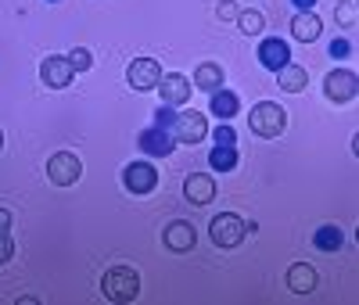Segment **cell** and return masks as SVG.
I'll return each instance as SVG.
<instances>
[{
    "mask_svg": "<svg viewBox=\"0 0 359 305\" xmlns=\"http://www.w3.org/2000/svg\"><path fill=\"white\" fill-rule=\"evenodd\" d=\"M248 126L255 137H266V140H273L287 130V111L277 104V101H259L248 115Z\"/></svg>",
    "mask_w": 359,
    "mask_h": 305,
    "instance_id": "cell-1",
    "label": "cell"
},
{
    "mask_svg": "<svg viewBox=\"0 0 359 305\" xmlns=\"http://www.w3.org/2000/svg\"><path fill=\"white\" fill-rule=\"evenodd\" d=\"M101 294L108 301H133L140 294V277H137V269L130 266H115L108 269L104 277H101Z\"/></svg>",
    "mask_w": 359,
    "mask_h": 305,
    "instance_id": "cell-2",
    "label": "cell"
},
{
    "mask_svg": "<svg viewBox=\"0 0 359 305\" xmlns=\"http://www.w3.org/2000/svg\"><path fill=\"white\" fill-rule=\"evenodd\" d=\"M208 233H212V240L219 244V248H237V244L245 240L248 226L241 216H233V212H223V216L212 219V226H208Z\"/></svg>",
    "mask_w": 359,
    "mask_h": 305,
    "instance_id": "cell-3",
    "label": "cell"
},
{
    "mask_svg": "<svg viewBox=\"0 0 359 305\" xmlns=\"http://www.w3.org/2000/svg\"><path fill=\"white\" fill-rule=\"evenodd\" d=\"M162 79V65L155 57H137L130 61V69H126V83L137 90V94H144V90H155Z\"/></svg>",
    "mask_w": 359,
    "mask_h": 305,
    "instance_id": "cell-4",
    "label": "cell"
},
{
    "mask_svg": "<svg viewBox=\"0 0 359 305\" xmlns=\"http://www.w3.org/2000/svg\"><path fill=\"white\" fill-rule=\"evenodd\" d=\"M72 76H76L72 61L62 57V54H50V57L40 61V79H43V86H50V90H65V86L72 83Z\"/></svg>",
    "mask_w": 359,
    "mask_h": 305,
    "instance_id": "cell-5",
    "label": "cell"
},
{
    "mask_svg": "<svg viewBox=\"0 0 359 305\" xmlns=\"http://www.w3.org/2000/svg\"><path fill=\"white\" fill-rule=\"evenodd\" d=\"M208 137V118L201 111H184V115H176L172 122V140L180 144H198Z\"/></svg>",
    "mask_w": 359,
    "mask_h": 305,
    "instance_id": "cell-6",
    "label": "cell"
},
{
    "mask_svg": "<svg viewBox=\"0 0 359 305\" xmlns=\"http://www.w3.org/2000/svg\"><path fill=\"white\" fill-rule=\"evenodd\" d=\"M123 183H126L130 194H151L158 187V172H155L151 162H130L123 169Z\"/></svg>",
    "mask_w": 359,
    "mask_h": 305,
    "instance_id": "cell-7",
    "label": "cell"
},
{
    "mask_svg": "<svg viewBox=\"0 0 359 305\" xmlns=\"http://www.w3.org/2000/svg\"><path fill=\"white\" fill-rule=\"evenodd\" d=\"M47 176L54 187H72V183L83 176V162L76 155H69V151H62V155H54L47 162Z\"/></svg>",
    "mask_w": 359,
    "mask_h": 305,
    "instance_id": "cell-8",
    "label": "cell"
},
{
    "mask_svg": "<svg viewBox=\"0 0 359 305\" xmlns=\"http://www.w3.org/2000/svg\"><path fill=\"white\" fill-rule=\"evenodd\" d=\"M137 144H140V151L144 155H151V158H165V155H172V133L169 130H162V126H147V130H140V137H137Z\"/></svg>",
    "mask_w": 359,
    "mask_h": 305,
    "instance_id": "cell-9",
    "label": "cell"
},
{
    "mask_svg": "<svg viewBox=\"0 0 359 305\" xmlns=\"http://www.w3.org/2000/svg\"><path fill=\"white\" fill-rule=\"evenodd\" d=\"M323 90H327V97H331V101L345 104V101H352V97H355L359 79H355V72H348V69H338V72H331V76L323 79Z\"/></svg>",
    "mask_w": 359,
    "mask_h": 305,
    "instance_id": "cell-10",
    "label": "cell"
},
{
    "mask_svg": "<svg viewBox=\"0 0 359 305\" xmlns=\"http://www.w3.org/2000/svg\"><path fill=\"white\" fill-rule=\"evenodd\" d=\"M158 97H162V104H169V108H176V104H184L187 97H191V79L187 76H180V72H169V76H162L158 79Z\"/></svg>",
    "mask_w": 359,
    "mask_h": 305,
    "instance_id": "cell-11",
    "label": "cell"
},
{
    "mask_svg": "<svg viewBox=\"0 0 359 305\" xmlns=\"http://www.w3.org/2000/svg\"><path fill=\"white\" fill-rule=\"evenodd\" d=\"M259 61H262V69L277 72V69H284L291 61V50H287V43L280 36H269V40L259 43Z\"/></svg>",
    "mask_w": 359,
    "mask_h": 305,
    "instance_id": "cell-12",
    "label": "cell"
},
{
    "mask_svg": "<svg viewBox=\"0 0 359 305\" xmlns=\"http://www.w3.org/2000/svg\"><path fill=\"white\" fill-rule=\"evenodd\" d=\"M184 198H187L191 205H208V201L216 198V179H212V176H205V172L187 176V183H184Z\"/></svg>",
    "mask_w": 359,
    "mask_h": 305,
    "instance_id": "cell-13",
    "label": "cell"
},
{
    "mask_svg": "<svg viewBox=\"0 0 359 305\" xmlns=\"http://www.w3.org/2000/svg\"><path fill=\"white\" fill-rule=\"evenodd\" d=\"M194 240H198V233H194V226L187 219H176V223L165 226V248L169 252H191Z\"/></svg>",
    "mask_w": 359,
    "mask_h": 305,
    "instance_id": "cell-14",
    "label": "cell"
},
{
    "mask_svg": "<svg viewBox=\"0 0 359 305\" xmlns=\"http://www.w3.org/2000/svg\"><path fill=\"white\" fill-rule=\"evenodd\" d=\"M287 291L294 294H313L316 291V269L309 262H294L287 269Z\"/></svg>",
    "mask_w": 359,
    "mask_h": 305,
    "instance_id": "cell-15",
    "label": "cell"
},
{
    "mask_svg": "<svg viewBox=\"0 0 359 305\" xmlns=\"http://www.w3.org/2000/svg\"><path fill=\"white\" fill-rule=\"evenodd\" d=\"M320 15L316 11H298L294 18H291V36L294 40H302V43H313V40H320Z\"/></svg>",
    "mask_w": 359,
    "mask_h": 305,
    "instance_id": "cell-16",
    "label": "cell"
},
{
    "mask_svg": "<svg viewBox=\"0 0 359 305\" xmlns=\"http://www.w3.org/2000/svg\"><path fill=\"white\" fill-rule=\"evenodd\" d=\"M277 83H280V90H287V94H302L306 83H309V72L302 65H294V61H287L284 69H277Z\"/></svg>",
    "mask_w": 359,
    "mask_h": 305,
    "instance_id": "cell-17",
    "label": "cell"
},
{
    "mask_svg": "<svg viewBox=\"0 0 359 305\" xmlns=\"http://www.w3.org/2000/svg\"><path fill=\"white\" fill-rule=\"evenodd\" d=\"M194 86L205 90V94L219 90L223 86V65H216V61H201V65L194 69Z\"/></svg>",
    "mask_w": 359,
    "mask_h": 305,
    "instance_id": "cell-18",
    "label": "cell"
},
{
    "mask_svg": "<svg viewBox=\"0 0 359 305\" xmlns=\"http://www.w3.org/2000/svg\"><path fill=\"white\" fill-rule=\"evenodd\" d=\"M237 108H241V101H237L233 90H223V86L212 90V115H219V118H233Z\"/></svg>",
    "mask_w": 359,
    "mask_h": 305,
    "instance_id": "cell-19",
    "label": "cell"
},
{
    "mask_svg": "<svg viewBox=\"0 0 359 305\" xmlns=\"http://www.w3.org/2000/svg\"><path fill=\"white\" fill-rule=\"evenodd\" d=\"M313 244H316L320 252H338L341 244H345V233H341V226L327 223V226H320V230L313 233Z\"/></svg>",
    "mask_w": 359,
    "mask_h": 305,
    "instance_id": "cell-20",
    "label": "cell"
},
{
    "mask_svg": "<svg viewBox=\"0 0 359 305\" xmlns=\"http://www.w3.org/2000/svg\"><path fill=\"white\" fill-rule=\"evenodd\" d=\"M208 165H212L216 172H230L237 165V147H212V155H208Z\"/></svg>",
    "mask_w": 359,
    "mask_h": 305,
    "instance_id": "cell-21",
    "label": "cell"
},
{
    "mask_svg": "<svg viewBox=\"0 0 359 305\" xmlns=\"http://www.w3.org/2000/svg\"><path fill=\"white\" fill-rule=\"evenodd\" d=\"M237 22H241V29H245L248 36L262 33V25H266V18H262L259 11H237Z\"/></svg>",
    "mask_w": 359,
    "mask_h": 305,
    "instance_id": "cell-22",
    "label": "cell"
},
{
    "mask_svg": "<svg viewBox=\"0 0 359 305\" xmlns=\"http://www.w3.org/2000/svg\"><path fill=\"white\" fill-rule=\"evenodd\" d=\"M69 61H72V69H76V72H86L90 65H94V57H90L86 47H76V50L69 54Z\"/></svg>",
    "mask_w": 359,
    "mask_h": 305,
    "instance_id": "cell-23",
    "label": "cell"
},
{
    "mask_svg": "<svg viewBox=\"0 0 359 305\" xmlns=\"http://www.w3.org/2000/svg\"><path fill=\"white\" fill-rule=\"evenodd\" d=\"M151 118H155V126H162V130H169V133H172V122H176V115H172V108H169V104H162V108H158Z\"/></svg>",
    "mask_w": 359,
    "mask_h": 305,
    "instance_id": "cell-24",
    "label": "cell"
},
{
    "mask_svg": "<svg viewBox=\"0 0 359 305\" xmlns=\"http://www.w3.org/2000/svg\"><path fill=\"white\" fill-rule=\"evenodd\" d=\"M11 255H15V240L8 237V230H0V266L11 262Z\"/></svg>",
    "mask_w": 359,
    "mask_h": 305,
    "instance_id": "cell-25",
    "label": "cell"
},
{
    "mask_svg": "<svg viewBox=\"0 0 359 305\" xmlns=\"http://www.w3.org/2000/svg\"><path fill=\"white\" fill-rule=\"evenodd\" d=\"M212 140H216L219 147H233V144H237V133H233L230 126H219V130L212 133Z\"/></svg>",
    "mask_w": 359,
    "mask_h": 305,
    "instance_id": "cell-26",
    "label": "cell"
},
{
    "mask_svg": "<svg viewBox=\"0 0 359 305\" xmlns=\"http://www.w3.org/2000/svg\"><path fill=\"white\" fill-rule=\"evenodd\" d=\"M216 15H219L223 22H233V18H237V4H233V0H223V4L216 8Z\"/></svg>",
    "mask_w": 359,
    "mask_h": 305,
    "instance_id": "cell-27",
    "label": "cell"
},
{
    "mask_svg": "<svg viewBox=\"0 0 359 305\" xmlns=\"http://www.w3.org/2000/svg\"><path fill=\"white\" fill-rule=\"evenodd\" d=\"M331 54L334 57H348L352 54V43L348 40H331Z\"/></svg>",
    "mask_w": 359,
    "mask_h": 305,
    "instance_id": "cell-28",
    "label": "cell"
},
{
    "mask_svg": "<svg viewBox=\"0 0 359 305\" xmlns=\"http://www.w3.org/2000/svg\"><path fill=\"white\" fill-rule=\"evenodd\" d=\"M338 22H341V25H352V22H355V11H352L348 4H345V8H338Z\"/></svg>",
    "mask_w": 359,
    "mask_h": 305,
    "instance_id": "cell-29",
    "label": "cell"
},
{
    "mask_svg": "<svg viewBox=\"0 0 359 305\" xmlns=\"http://www.w3.org/2000/svg\"><path fill=\"white\" fill-rule=\"evenodd\" d=\"M291 4H294L298 11H313V4H316V0H291Z\"/></svg>",
    "mask_w": 359,
    "mask_h": 305,
    "instance_id": "cell-30",
    "label": "cell"
},
{
    "mask_svg": "<svg viewBox=\"0 0 359 305\" xmlns=\"http://www.w3.org/2000/svg\"><path fill=\"white\" fill-rule=\"evenodd\" d=\"M8 226H11V212L0 208V230H8Z\"/></svg>",
    "mask_w": 359,
    "mask_h": 305,
    "instance_id": "cell-31",
    "label": "cell"
},
{
    "mask_svg": "<svg viewBox=\"0 0 359 305\" xmlns=\"http://www.w3.org/2000/svg\"><path fill=\"white\" fill-rule=\"evenodd\" d=\"M0 147H4V133H0Z\"/></svg>",
    "mask_w": 359,
    "mask_h": 305,
    "instance_id": "cell-32",
    "label": "cell"
},
{
    "mask_svg": "<svg viewBox=\"0 0 359 305\" xmlns=\"http://www.w3.org/2000/svg\"><path fill=\"white\" fill-rule=\"evenodd\" d=\"M50 4H57V0H50Z\"/></svg>",
    "mask_w": 359,
    "mask_h": 305,
    "instance_id": "cell-33",
    "label": "cell"
}]
</instances>
